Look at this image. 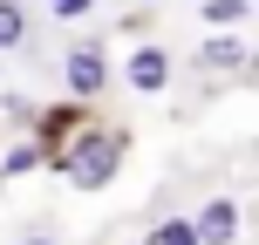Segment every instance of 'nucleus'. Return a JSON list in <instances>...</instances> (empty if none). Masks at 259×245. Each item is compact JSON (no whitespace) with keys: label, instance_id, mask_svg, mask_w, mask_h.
I'll return each instance as SVG.
<instances>
[{"label":"nucleus","instance_id":"obj_1","mask_svg":"<svg viewBox=\"0 0 259 245\" xmlns=\"http://www.w3.org/2000/svg\"><path fill=\"white\" fill-rule=\"evenodd\" d=\"M123 157H130V136H123L116 123L82 116L48 157H41V164H55L68 184H75V191H109V184H116V170H123Z\"/></svg>","mask_w":259,"mask_h":245},{"label":"nucleus","instance_id":"obj_2","mask_svg":"<svg viewBox=\"0 0 259 245\" xmlns=\"http://www.w3.org/2000/svg\"><path fill=\"white\" fill-rule=\"evenodd\" d=\"M109 75H116V68H109L103 41H75V48L62 55V89L75 95V103H96V95L109 89Z\"/></svg>","mask_w":259,"mask_h":245},{"label":"nucleus","instance_id":"obj_3","mask_svg":"<svg viewBox=\"0 0 259 245\" xmlns=\"http://www.w3.org/2000/svg\"><path fill=\"white\" fill-rule=\"evenodd\" d=\"M170 68H178V62H170V48L143 41V48H137V55L123 62V82H130L137 95H164V89H170Z\"/></svg>","mask_w":259,"mask_h":245},{"label":"nucleus","instance_id":"obj_4","mask_svg":"<svg viewBox=\"0 0 259 245\" xmlns=\"http://www.w3.org/2000/svg\"><path fill=\"white\" fill-rule=\"evenodd\" d=\"M239 225H246V205L219 191V198H205V211L191 218V232H198V245H232V238H239Z\"/></svg>","mask_w":259,"mask_h":245},{"label":"nucleus","instance_id":"obj_5","mask_svg":"<svg viewBox=\"0 0 259 245\" xmlns=\"http://www.w3.org/2000/svg\"><path fill=\"white\" fill-rule=\"evenodd\" d=\"M198 68H205V75H232V68H246V41H239L232 27H225V34H211L205 48H198Z\"/></svg>","mask_w":259,"mask_h":245},{"label":"nucleus","instance_id":"obj_6","mask_svg":"<svg viewBox=\"0 0 259 245\" xmlns=\"http://www.w3.org/2000/svg\"><path fill=\"white\" fill-rule=\"evenodd\" d=\"M246 14H252V0H205V7H198V21H205V27H219V34H225V27H239Z\"/></svg>","mask_w":259,"mask_h":245},{"label":"nucleus","instance_id":"obj_7","mask_svg":"<svg viewBox=\"0 0 259 245\" xmlns=\"http://www.w3.org/2000/svg\"><path fill=\"white\" fill-rule=\"evenodd\" d=\"M21 41H27V7L21 0H0V55L21 48Z\"/></svg>","mask_w":259,"mask_h":245},{"label":"nucleus","instance_id":"obj_8","mask_svg":"<svg viewBox=\"0 0 259 245\" xmlns=\"http://www.w3.org/2000/svg\"><path fill=\"white\" fill-rule=\"evenodd\" d=\"M34 164H41V143H21V150H7V157H0V184H7V177H27Z\"/></svg>","mask_w":259,"mask_h":245},{"label":"nucleus","instance_id":"obj_9","mask_svg":"<svg viewBox=\"0 0 259 245\" xmlns=\"http://www.w3.org/2000/svg\"><path fill=\"white\" fill-rule=\"evenodd\" d=\"M150 245H198V232H191V218H164L150 232Z\"/></svg>","mask_w":259,"mask_h":245},{"label":"nucleus","instance_id":"obj_10","mask_svg":"<svg viewBox=\"0 0 259 245\" xmlns=\"http://www.w3.org/2000/svg\"><path fill=\"white\" fill-rule=\"evenodd\" d=\"M82 14H96V0H48V21H82Z\"/></svg>","mask_w":259,"mask_h":245},{"label":"nucleus","instance_id":"obj_11","mask_svg":"<svg viewBox=\"0 0 259 245\" xmlns=\"http://www.w3.org/2000/svg\"><path fill=\"white\" fill-rule=\"evenodd\" d=\"M27 245H55V238H48V232H41V238H27Z\"/></svg>","mask_w":259,"mask_h":245}]
</instances>
